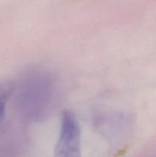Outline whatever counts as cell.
<instances>
[{
	"label": "cell",
	"instance_id": "7a4b0ae2",
	"mask_svg": "<svg viewBox=\"0 0 156 157\" xmlns=\"http://www.w3.org/2000/svg\"><path fill=\"white\" fill-rule=\"evenodd\" d=\"M54 157H82L79 123L70 111H65L62 115Z\"/></svg>",
	"mask_w": 156,
	"mask_h": 157
},
{
	"label": "cell",
	"instance_id": "3957f363",
	"mask_svg": "<svg viewBox=\"0 0 156 157\" xmlns=\"http://www.w3.org/2000/svg\"><path fill=\"white\" fill-rule=\"evenodd\" d=\"M14 91V84L11 81L0 82V124L2 122L6 113V105Z\"/></svg>",
	"mask_w": 156,
	"mask_h": 157
},
{
	"label": "cell",
	"instance_id": "6da1fadb",
	"mask_svg": "<svg viewBox=\"0 0 156 157\" xmlns=\"http://www.w3.org/2000/svg\"><path fill=\"white\" fill-rule=\"evenodd\" d=\"M51 80L46 73H34L26 78L21 87L22 104L32 116H41L48 107L51 94Z\"/></svg>",
	"mask_w": 156,
	"mask_h": 157
}]
</instances>
